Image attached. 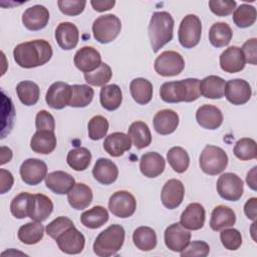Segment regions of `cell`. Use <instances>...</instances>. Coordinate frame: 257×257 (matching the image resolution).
Wrapping results in <instances>:
<instances>
[{
	"mask_svg": "<svg viewBox=\"0 0 257 257\" xmlns=\"http://www.w3.org/2000/svg\"><path fill=\"white\" fill-rule=\"evenodd\" d=\"M52 53L50 43L44 39L20 43L13 50L15 62L23 68H34L47 63L51 59Z\"/></svg>",
	"mask_w": 257,
	"mask_h": 257,
	"instance_id": "1",
	"label": "cell"
},
{
	"mask_svg": "<svg viewBox=\"0 0 257 257\" xmlns=\"http://www.w3.org/2000/svg\"><path fill=\"white\" fill-rule=\"evenodd\" d=\"M200 80L198 78H186L178 81H168L161 85L160 96L168 103L191 102L200 97Z\"/></svg>",
	"mask_w": 257,
	"mask_h": 257,
	"instance_id": "2",
	"label": "cell"
},
{
	"mask_svg": "<svg viewBox=\"0 0 257 257\" xmlns=\"http://www.w3.org/2000/svg\"><path fill=\"white\" fill-rule=\"evenodd\" d=\"M174 19L169 12L158 11L153 13L149 24V37L154 52L173 39Z\"/></svg>",
	"mask_w": 257,
	"mask_h": 257,
	"instance_id": "3",
	"label": "cell"
},
{
	"mask_svg": "<svg viewBox=\"0 0 257 257\" xmlns=\"http://www.w3.org/2000/svg\"><path fill=\"white\" fill-rule=\"evenodd\" d=\"M124 229L118 224H112L100 232L94 240L92 249L99 257L115 255L123 245Z\"/></svg>",
	"mask_w": 257,
	"mask_h": 257,
	"instance_id": "4",
	"label": "cell"
},
{
	"mask_svg": "<svg viewBox=\"0 0 257 257\" xmlns=\"http://www.w3.org/2000/svg\"><path fill=\"white\" fill-rule=\"evenodd\" d=\"M199 164L201 170L205 174L216 176L226 169L228 165V156L222 148L207 145L200 155Z\"/></svg>",
	"mask_w": 257,
	"mask_h": 257,
	"instance_id": "5",
	"label": "cell"
},
{
	"mask_svg": "<svg viewBox=\"0 0 257 257\" xmlns=\"http://www.w3.org/2000/svg\"><path fill=\"white\" fill-rule=\"evenodd\" d=\"M121 30L119 18L113 14H105L97 17L92 24L93 37L99 43L105 44L114 40Z\"/></svg>",
	"mask_w": 257,
	"mask_h": 257,
	"instance_id": "6",
	"label": "cell"
},
{
	"mask_svg": "<svg viewBox=\"0 0 257 257\" xmlns=\"http://www.w3.org/2000/svg\"><path fill=\"white\" fill-rule=\"evenodd\" d=\"M202 34V22L195 14H188L181 21L178 38L185 48H193L200 42Z\"/></svg>",
	"mask_w": 257,
	"mask_h": 257,
	"instance_id": "7",
	"label": "cell"
},
{
	"mask_svg": "<svg viewBox=\"0 0 257 257\" xmlns=\"http://www.w3.org/2000/svg\"><path fill=\"white\" fill-rule=\"evenodd\" d=\"M185 67L183 56L173 50L162 52L155 60L154 68L161 76H175L180 74Z\"/></svg>",
	"mask_w": 257,
	"mask_h": 257,
	"instance_id": "8",
	"label": "cell"
},
{
	"mask_svg": "<svg viewBox=\"0 0 257 257\" xmlns=\"http://www.w3.org/2000/svg\"><path fill=\"white\" fill-rule=\"evenodd\" d=\"M217 192L221 198L226 201H238L244 192L242 179L234 173L222 174L216 185Z\"/></svg>",
	"mask_w": 257,
	"mask_h": 257,
	"instance_id": "9",
	"label": "cell"
},
{
	"mask_svg": "<svg viewBox=\"0 0 257 257\" xmlns=\"http://www.w3.org/2000/svg\"><path fill=\"white\" fill-rule=\"evenodd\" d=\"M108 209L118 218H128L137 209V201L133 194L121 190L113 193L108 201Z\"/></svg>",
	"mask_w": 257,
	"mask_h": 257,
	"instance_id": "10",
	"label": "cell"
},
{
	"mask_svg": "<svg viewBox=\"0 0 257 257\" xmlns=\"http://www.w3.org/2000/svg\"><path fill=\"white\" fill-rule=\"evenodd\" d=\"M224 95L234 105L245 104L252 95V89L248 81L242 78L230 79L226 82Z\"/></svg>",
	"mask_w": 257,
	"mask_h": 257,
	"instance_id": "11",
	"label": "cell"
},
{
	"mask_svg": "<svg viewBox=\"0 0 257 257\" xmlns=\"http://www.w3.org/2000/svg\"><path fill=\"white\" fill-rule=\"evenodd\" d=\"M19 172L25 184L35 186L41 183L47 176V166L39 159L30 158L21 164Z\"/></svg>",
	"mask_w": 257,
	"mask_h": 257,
	"instance_id": "12",
	"label": "cell"
},
{
	"mask_svg": "<svg viewBox=\"0 0 257 257\" xmlns=\"http://www.w3.org/2000/svg\"><path fill=\"white\" fill-rule=\"evenodd\" d=\"M164 240L168 249L174 252H181L190 243L191 232L180 223H174L166 228Z\"/></svg>",
	"mask_w": 257,
	"mask_h": 257,
	"instance_id": "13",
	"label": "cell"
},
{
	"mask_svg": "<svg viewBox=\"0 0 257 257\" xmlns=\"http://www.w3.org/2000/svg\"><path fill=\"white\" fill-rule=\"evenodd\" d=\"M71 95V85L62 81H56L49 86L45 95V101L54 109H62L69 105Z\"/></svg>",
	"mask_w": 257,
	"mask_h": 257,
	"instance_id": "14",
	"label": "cell"
},
{
	"mask_svg": "<svg viewBox=\"0 0 257 257\" xmlns=\"http://www.w3.org/2000/svg\"><path fill=\"white\" fill-rule=\"evenodd\" d=\"M58 248L66 254H78L85 245V238L74 226L68 228L55 239Z\"/></svg>",
	"mask_w": 257,
	"mask_h": 257,
	"instance_id": "15",
	"label": "cell"
},
{
	"mask_svg": "<svg viewBox=\"0 0 257 257\" xmlns=\"http://www.w3.org/2000/svg\"><path fill=\"white\" fill-rule=\"evenodd\" d=\"M184 196L185 188L183 183L178 179H171L163 186L161 201L166 208L173 210L182 204Z\"/></svg>",
	"mask_w": 257,
	"mask_h": 257,
	"instance_id": "16",
	"label": "cell"
},
{
	"mask_svg": "<svg viewBox=\"0 0 257 257\" xmlns=\"http://www.w3.org/2000/svg\"><path fill=\"white\" fill-rule=\"evenodd\" d=\"M73 61L76 68L84 73L95 70L102 63L100 53L91 46H83L78 49Z\"/></svg>",
	"mask_w": 257,
	"mask_h": 257,
	"instance_id": "17",
	"label": "cell"
},
{
	"mask_svg": "<svg viewBox=\"0 0 257 257\" xmlns=\"http://www.w3.org/2000/svg\"><path fill=\"white\" fill-rule=\"evenodd\" d=\"M49 21V11L42 5H34L27 8L22 14L23 25L31 31L41 30Z\"/></svg>",
	"mask_w": 257,
	"mask_h": 257,
	"instance_id": "18",
	"label": "cell"
},
{
	"mask_svg": "<svg viewBox=\"0 0 257 257\" xmlns=\"http://www.w3.org/2000/svg\"><path fill=\"white\" fill-rule=\"evenodd\" d=\"M220 66L228 73H236L245 67V57L240 47L230 46L220 55Z\"/></svg>",
	"mask_w": 257,
	"mask_h": 257,
	"instance_id": "19",
	"label": "cell"
},
{
	"mask_svg": "<svg viewBox=\"0 0 257 257\" xmlns=\"http://www.w3.org/2000/svg\"><path fill=\"white\" fill-rule=\"evenodd\" d=\"M205 217L204 207L199 203H191L183 211L180 224L188 230H199L205 224Z\"/></svg>",
	"mask_w": 257,
	"mask_h": 257,
	"instance_id": "20",
	"label": "cell"
},
{
	"mask_svg": "<svg viewBox=\"0 0 257 257\" xmlns=\"http://www.w3.org/2000/svg\"><path fill=\"white\" fill-rule=\"evenodd\" d=\"M46 187L57 195L68 194L69 191L74 187V178L63 171H54L49 173L45 177Z\"/></svg>",
	"mask_w": 257,
	"mask_h": 257,
	"instance_id": "21",
	"label": "cell"
},
{
	"mask_svg": "<svg viewBox=\"0 0 257 257\" xmlns=\"http://www.w3.org/2000/svg\"><path fill=\"white\" fill-rule=\"evenodd\" d=\"M55 39L63 50L73 49L79 40L78 28L71 22H61L55 29Z\"/></svg>",
	"mask_w": 257,
	"mask_h": 257,
	"instance_id": "22",
	"label": "cell"
},
{
	"mask_svg": "<svg viewBox=\"0 0 257 257\" xmlns=\"http://www.w3.org/2000/svg\"><path fill=\"white\" fill-rule=\"evenodd\" d=\"M166 167V161L162 155L156 152L144 154L140 159L141 173L147 178H156L160 176Z\"/></svg>",
	"mask_w": 257,
	"mask_h": 257,
	"instance_id": "23",
	"label": "cell"
},
{
	"mask_svg": "<svg viewBox=\"0 0 257 257\" xmlns=\"http://www.w3.org/2000/svg\"><path fill=\"white\" fill-rule=\"evenodd\" d=\"M196 120L206 130H216L223 122V114L217 106L204 104L197 109Z\"/></svg>",
	"mask_w": 257,
	"mask_h": 257,
	"instance_id": "24",
	"label": "cell"
},
{
	"mask_svg": "<svg viewBox=\"0 0 257 257\" xmlns=\"http://www.w3.org/2000/svg\"><path fill=\"white\" fill-rule=\"evenodd\" d=\"M92 175L98 183L102 185H110L116 181L118 169L109 159L99 158L93 166Z\"/></svg>",
	"mask_w": 257,
	"mask_h": 257,
	"instance_id": "25",
	"label": "cell"
},
{
	"mask_svg": "<svg viewBox=\"0 0 257 257\" xmlns=\"http://www.w3.org/2000/svg\"><path fill=\"white\" fill-rule=\"evenodd\" d=\"M132 148L130 137L121 132H115L108 135L103 142L104 151L111 157H120L124 152Z\"/></svg>",
	"mask_w": 257,
	"mask_h": 257,
	"instance_id": "26",
	"label": "cell"
},
{
	"mask_svg": "<svg viewBox=\"0 0 257 257\" xmlns=\"http://www.w3.org/2000/svg\"><path fill=\"white\" fill-rule=\"evenodd\" d=\"M153 123L158 134L163 136L170 135L179 125V115L172 109H162L155 114Z\"/></svg>",
	"mask_w": 257,
	"mask_h": 257,
	"instance_id": "27",
	"label": "cell"
},
{
	"mask_svg": "<svg viewBox=\"0 0 257 257\" xmlns=\"http://www.w3.org/2000/svg\"><path fill=\"white\" fill-rule=\"evenodd\" d=\"M56 137L53 131H36L30 140V148L41 155H49L56 148Z\"/></svg>",
	"mask_w": 257,
	"mask_h": 257,
	"instance_id": "28",
	"label": "cell"
},
{
	"mask_svg": "<svg viewBox=\"0 0 257 257\" xmlns=\"http://www.w3.org/2000/svg\"><path fill=\"white\" fill-rule=\"evenodd\" d=\"M92 197V191L87 185L77 183L67 194V201L73 209L83 210L90 205Z\"/></svg>",
	"mask_w": 257,
	"mask_h": 257,
	"instance_id": "29",
	"label": "cell"
},
{
	"mask_svg": "<svg viewBox=\"0 0 257 257\" xmlns=\"http://www.w3.org/2000/svg\"><path fill=\"white\" fill-rule=\"evenodd\" d=\"M236 222L235 212L224 205L215 207L211 214L210 227L213 231H221L225 228L232 227Z\"/></svg>",
	"mask_w": 257,
	"mask_h": 257,
	"instance_id": "30",
	"label": "cell"
},
{
	"mask_svg": "<svg viewBox=\"0 0 257 257\" xmlns=\"http://www.w3.org/2000/svg\"><path fill=\"white\" fill-rule=\"evenodd\" d=\"M225 80L217 75H209L200 80V94L206 98L219 99L224 96Z\"/></svg>",
	"mask_w": 257,
	"mask_h": 257,
	"instance_id": "31",
	"label": "cell"
},
{
	"mask_svg": "<svg viewBox=\"0 0 257 257\" xmlns=\"http://www.w3.org/2000/svg\"><path fill=\"white\" fill-rule=\"evenodd\" d=\"M53 211V203L47 196L43 194L33 195L31 208L29 211V218L33 221H45Z\"/></svg>",
	"mask_w": 257,
	"mask_h": 257,
	"instance_id": "32",
	"label": "cell"
},
{
	"mask_svg": "<svg viewBox=\"0 0 257 257\" xmlns=\"http://www.w3.org/2000/svg\"><path fill=\"white\" fill-rule=\"evenodd\" d=\"M153 84L150 80L138 77L131 81L130 91L134 100L142 105L148 104L153 97Z\"/></svg>",
	"mask_w": 257,
	"mask_h": 257,
	"instance_id": "33",
	"label": "cell"
},
{
	"mask_svg": "<svg viewBox=\"0 0 257 257\" xmlns=\"http://www.w3.org/2000/svg\"><path fill=\"white\" fill-rule=\"evenodd\" d=\"M99 100L101 106L109 111L117 109L122 101V92L117 84H108L100 89Z\"/></svg>",
	"mask_w": 257,
	"mask_h": 257,
	"instance_id": "34",
	"label": "cell"
},
{
	"mask_svg": "<svg viewBox=\"0 0 257 257\" xmlns=\"http://www.w3.org/2000/svg\"><path fill=\"white\" fill-rule=\"evenodd\" d=\"M127 136L133 142L134 146L141 150L148 147L152 142V135L148 124L142 120L134 121L127 132Z\"/></svg>",
	"mask_w": 257,
	"mask_h": 257,
	"instance_id": "35",
	"label": "cell"
},
{
	"mask_svg": "<svg viewBox=\"0 0 257 257\" xmlns=\"http://www.w3.org/2000/svg\"><path fill=\"white\" fill-rule=\"evenodd\" d=\"M133 241L135 246L142 251H151L157 245V234L148 226H141L134 231Z\"/></svg>",
	"mask_w": 257,
	"mask_h": 257,
	"instance_id": "36",
	"label": "cell"
},
{
	"mask_svg": "<svg viewBox=\"0 0 257 257\" xmlns=\"http://www.w3.org/2000/svg\"><path fill=\"white\" fill-rule=\"evenodd\" d=\"M231 27L225 22H216L209 29V41L217 48L228 45L232 39Z\"/></svg>",
	"mask_w": 257,
	"mask_h": 257,
	"instance_id": "37",
	"label": "cell"
},
{
	"mask_svg": "<svg viewBox=\"0 0 257 257\" xmlns=\"http://www.w3.org/2000/svg\"><path fill=\"white\" fill-rule=\"evenodd\" d=\"M108 220V212L102 206H94L84 211L80 216L82 225L89 229H97L104 225Z\"/></svg>",
	"mask_w": 257,
	"mask_h": 257,
	"instance_id": "38",
	"label": "cell"
},
{
	"mask_svg": "<svg viewBox=\"0 0 257 257\" xmlns=\"http://www.w3.org/2000/svg\"><path fill=\"white\" fill-rule=\"evenodd\" d=\"M44 235V227L41 222L33 221L22 225L17 233L18 239L27 245H33L38 243Z\"/></svg>",
	"mask_w": 257,
	"mask_h": 257,
	"instance_id": "39",
	"label": "cell"
},
{
	"mask_svg": "<svg viewBox=\"0 0 257 257\" xmlns=\"http://www.w3.org/2000/svg\"><path fill=\"white\" fill-rule=\"evenodd\" d=\"M16 92L20 101L27 106L34 105L40 95L39 86L31 80L20 81L16 86Z\"/></svg>",
	"mask_w": 257,
	"mask_h": 257,
	"instance_id": "40",
	"label": "cell"
},
{
	"mask_svg": "<svg viewBox=\"0 0 257 257\" xmlns=\"http://www.w3.org/2000/svg\"><path fill=\"white\" fill-rule=\"evenodd\" d=\"M91 161V154L88 149L83 147H77L70 150L66 157L68 166L74 171L80 172L88 168Z\"/></svg>",
	"mask_w": 257,
	"mask_h": 257,
	"instance_id": "41",
	"label": "cell"
},
{
	"mask_svg": "<svg viewBox=\"0 0 257 257\" xmlns=\"http://www.w3.org/2000/svg\"><path fill=\"white\" fill-rule=\"evenodd\" d=\"M32 200L33 195L27 192H22L16 195L10 203L11 214L17 219H24L29 217Z\"/></svg>",
	"mask_w": 257,
	"mask_h": 257,
	"instance_id": "42",
	"label": "cell"
},
{
	"mask_svg": "<svg viewBox=\"0 0 257 257\" xmlns=\"http://www.w3.org/2000/svg\"><path fill=\"white\" fill-rule=\"evenodd\" d=\"M167 160L172 169L177 173H184L190 165V158L187 151L181 147H173L167 153Z\"/></svg>",
	"mask_w": 257,
	"mask_h": 257,
	"instance_id": "43",
	"label": "cell"
},
{
	"mask_svg": "<svg viewBox=\"0 0 257 257\" xmlns=\"http://www.w3.org/2000/svg\"><path fill=\"white\" fill-rule=\"evenodd\" d=\"M72 95L69 102L71 107H85L87 106L94 95L93 89L86 84H73L71 85Z\"/></svg>",
	"mask_w": 257,
	"mask_h": 257,
	"instance_id": "44",
	"label": "cell"
},
{
	"mask_svg": "<svg viewBox=\"0 0 257 257\" xmlns=\"http://www.w3.org/2000/svg\"><path fill=\"white\" fill-rule=\"evenodd\" d=\"M256 8L249 4H241L233 13V21L239 28H247L256 21Z\"/></svg>",
	"mask_w": 257,
	"mask_h": 257,
	"instance_id": "45",
	"label": "cell"
},
{
	"mask_svg": "<svg viewBox=\"0 0 257 257\" xmlns=\"http://www.w3.org/2000/svg\"><path fill=\"white\" fill-rule=\"evenodd\" d=\"M233 153L241 161H249L257 157V144L253 139L242 138L234 146Z\"/></svg>",
	"mask_w": 257,
	"mask_h": 257,
	"instance_id": "46",
	"label": "cell"
},
{
	"mask_svg": "<svg viewBox=\"0 0 257 257\" xmlns=\"http://www.w3.org/2000/svg\"><path fill=\"white\" fill-rule=\"evenodd\" d=\"M112 71L108 64L102 62L98 68L91 72L84 73L85 81L94 86H104L111 78Z\"/></svg>",
	"mask_w": 257,
	"mask_h": 257,
	"instance_id": "47",
	"label": "cell"
},
{
	"mask_svg": "<svg viewBox=\"0 0 257 257\" xmlns=\"http://www.w3.org/2000/svg\"><path fill=\"white\" fill-rule=\"evenodd\" d=\"M88 137L92 141H98L104 138L108 131V121L102 115H94L87 124Z\"/></svg>",
	"mask_w": 257,
	"mask_h": 257,
	"instance_id": "48",
	"label": "cell"
},
{
	"mask_svg": "<svg viewBox=\"0 0 257 257\" xmlns=\"http://www.w3.org/2000/svg\"><path fill=\"white\" fill-rule=\"evenodd\" d=\"M220 240L222 245L231 251L237 250L242 244L241 233L234 228H225L220 233Z\"/></svg>",
	"mask_w": 257,
	"mask_h": 257,
	"instance_id": "49",
	"label": "cell"
},
{
	"mask_svg": "<svg viewBox=\"0 0 257 257\" xmlns=\"http://www.w3.org/2000/svg\"><path fill=\"white\" fill-rule=\"evenodd\" d=\"M72 226H74V224L69 218L65 216H59L53 221H51L46 226L45 230L46 234L55 240L60 234H62L64 231H66L68 228Z\"/></svg>",
	"mask_w": 257,
	"mask_h": 257,
	"instance_id": "50",
	"label": "cell"
},
{
	"mask_svg": "<svg viewBox=\"0 0 257 257\" xmlns=\"http://www.w3.org/2000/svg\"><path fill=\"white\" fill-rule=\"evenodd\" d=\"M59 10L67 16H77L83 12L86 1L84 0H59L57 2Z\"/></svg>",
	"mask_w": 257,
	"mask_h": 257,
	"instance_id": "51",
	"label": "cell"
},
{
	"mask_svg": "<svg viewBox=\"0 0 257 257\" xmlns=\"http://www.w3.org/2000/svg\"><path fill=\"white\" fill-rule=\"evenodd\" d=\"M210 10L217 16H228L236 8V1L233 0H211L209 1Z\"/></svg>",
	"mask_w": 257,
	"mask_h": 257,
	"instance_id": "52",
	"label": "cell"
},
{
	"mask_svg": "<svg viewBox=\"0 0 257 257\" xmlns=\"http://www.w3.org/2000/svg\"><path fill=\"white\" fill-rule=\"evenodd\" d=\"M210 252V247L205 241H193L190 242L187 247L182 250L181 256H198V257H206Z\"/></svg>",
	"mask_w": 257,
	"mask_h": 257,
	"instance_id": "53",
	"label": "cell"
},
{
	"mask_svg": "<svg viewBox=\"0 0 257 257\" xmlns=\"http://www.w3.org/2000/svg\"><path fill=\"white\" fill-rule=\"evenodd\" d=\"M35 126L37 131L42 130H48L53 131L55 128V120L51 113H49L47 110L42 109L39 110L35 117Z\"/></svg>",
	"mask_w": 257,
	"mask_h": 257,
	"instance_id": "54",
	"label": "cell"
},
{
	"mask_svg": "<svg viewBox=\"0 0 257 257\" xmlns=\"http://www.w3.org/2000/svg\"><path fill=\"white\" fill-rule=\"evenodd\" d=\"M246 62L252 65L257 64V39L250 38L246 42H244L241 48Z\"/></svg>",
	"mask_w": 257,
	"mask_h": 257,
	"instance_id": "55",
	"label": "cell"
},
{
	"mask_svg": "<svg viewBox=\"0 0 257 257\" xmlns=\"http://www.w3.org/2000/svg\"><path fill=\"white\" fill-rule=\"evenodd\" d=\"M0 176H1V194H5L7 191H9L12 188L14 179L12 174L4 169L0 170Z\"/></svg>",
	"mask_w": 257,
	"mask_h": 257,
	"instance_id": "56",
	"label": "cell"
},
{
	"mask_svg": "<svg viewBox=\"0 0 257 257\" xmlns=\"http://www.w3.org/2000/svg\"><path fill=\"white\" fill-rule=\"evenodd\" d=\"M256 211H257V198L253 197L248 199L244 205V213L247 216V218L252 221H255Z\"/></svg>",
	"mask_w": 257,
	"mask_h": 257,
	"instance_id": "57",
	"label": "cell"
},
{
	"mask_svg": "<svg viewBox=\"0 0 257 257\" xmlns=\"http://www.w3.org/2000/svg\"><path fill=\"white\" fill-rule=\"evenodd\" d=\"M90 4L95 11L103 12L111 9L114 6L115 1L114 0H91Z\"/></svg>",
	"mask_w": 257,
	"mask_h": 257,
	"instance_id": "58",
	"label": "cell"
},
{
	"mask_svg": "<svg viewBox=\"0 0 257 257\" xmlns=\"http://www.w3.org/2000/svg\"><path fill=\"white\" fill-rule=\"evenodd\" d=\"M256 169H257L256 166L253 167L252 170L248 172L247 177H246V182H247L248 186H249L252 190H254V191H256V189H257V188H256Z\"/></svg>",
	"mask_w": 257,
	"mask_h": 257,
	"instance_id": "59",
	"label": "cell"
},
{
	"mask_svg": "<svg viewBox=\"0 0 257 257\" xmlns=\"http://www.w3.org/2000/svg\"><path fill=\"white\" fill-rule=\"evenodd\" d=\"M12 159V151L7 147H1V165L10 162Z\"/></svg>",
	"mask_w": 257,
	"mask_h": 257,
	"instance_id": "60",
	"label": "cell"
}]
</instances>
